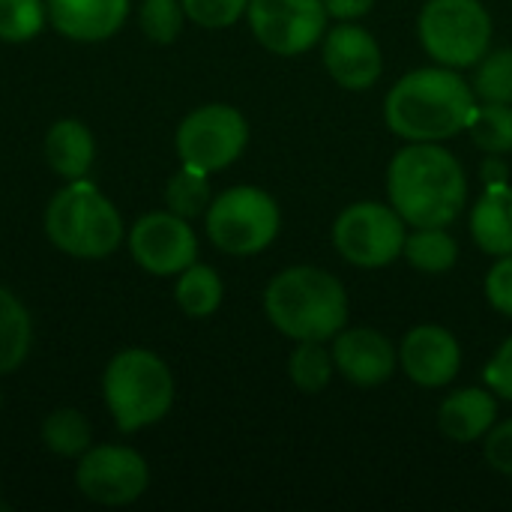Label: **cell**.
<instances>
[{"label":"cell","instance_id":"cell-1","mask_svg":"<svg viewBox=\"0 0 512 512\" xmlns=\"http://www.w3.org/2000/svg\"><path fill=\"white\" fill-rule=\"evenodd\" d=\"M387 195L405 225L447 228L465 210V168L441 141H411L387 168Z\"/></svg>","mask_w":512,"mask_h":512},{"label":"cell","instance_id":"cell-2","mask_svg":"<svg viewBox=\"0 0 512 512\" xmlns=\"http://www.w3.org/2000/svg\"><path fill=\"white\" fill-rule=\"evenodd\" d=\"M474 111V87L450 66H426L402 75L384 102L390 132L408 141H447L468 129Z\"/></svg>","mask_w":512,"mask_h":512},{"label":"cell","instance_id":"cell-3","mask_svg":"<svg viewBox=\"0 0 512 512\" xmlns=\"http://www.w3.org/2000/svg\"><path fill=\"white\" fill-rule=\"evenodd\" d=\"M270 324L294 342H327L345 330L348 294L345 285L321 267H288L264 291Z\"/></svg>","mask_w":512,"mask_h":512},{"label":"cell","instance_id":"cell-4","mask_svg":"<svg viewBox=\"0 0 512 512\" xmlns=\"http://www.w3.org/2000/svg\"><path fill=\"white\" fill-rule=\"evenodd\" d=\"M45 234L54 249L72 258H108L123 240V219L117 207L87 180H66V186L45 207Z\"/></svg>","mask_w":512,"mask_h":512},{"label":"cell","instance_id":"cell-5","mask_svg":"<svg viewBox=\"0 0 512 512\" xmlns=\"http://www.w3.org/2000/svg\"><path fill=\"white\" fill-rule=\"evenodd\" d=\"M102 396L114 426L126 435L159 423L174 405V378L165 360L144 348L111 357L102 375Z\"/></svg>","mask_w":512,"mask_h":512},{"label":"cell","instance_id":"cell-6","mask_svg":"<svg viewBox=\"0 0 512 512\" xmlns=\"http://www.w3.org/2000/svg\"><path fill=\"white\" fill-rule=\"evenodd\" d=\"M432 60L450 69L477 66L492 45V18L480 0H429L417 21Z\"/></svg>","mask_w":512,"mask_h":512},{"label":"cell","instance_id":"cell-7","mask_svg":"<svg viewBox=\"0 0 512 512\" xmlns=\"http://www.w3.org/2000/svg\"><path fill=\"white\" fill-rule=\"evenodd\" d=\"M279 204L258 186H231L207 207V237L228 255H258L279 234Z\"/></svg>","mask_w":512,"mask_h":512},{"label":"cell","instance_id":"cell-8","mask_svg":"<svg viewBox=\"0 0 512 512\" xmlns=\"http://www.w3.org/2000/svg\"><path fill=\"white\" fill-rule=\"evenodd\" d=\"M174 144L183 165L213 174L243 156L249 144V123L234 105L210 102L183 117Z\"/></svg>","mask_w":512,"mask_h":512},{"label":"cell","instance_id":"cell-9","mask_svg":"<svg viewBox=\"0 0 512 512\" xmlns=\"http://www.w3.org/2000/svg\"><path fill=\"white\" fill-rule=\"evenodd\" d=\"M405 219L393 204L357 201L345 207L333 225V243L339 255L354 267H387L402 255L405 246Z\"/></svg>","mask_w":512,"mask_h":512},{"label":"cell","instance_id":"cell-10","mask_svg":"<svg viewBox=\"0 0 512 512\" xmlns=\"http://www.w3.org/2000/svg\"><path fill=\"white\" fill-rule=\"evenodd\" d=\"M150 471L138 450L120 444L90 447L75 468L78 492L102 507H126L147 492Z\"/></svg>","mask_w":512,"mask_h":512},{"label":"cell","instance_id":"cell-11","mask_svg":"<svg viewBox=\"0 0 512 512\" xmlns=\"http://www.w3.org/2000/svg\"><path fill=\"white\" fill-rule=\"evenodd\" d=\"M246 18L255 39L279 57L315 48L327 30L324 0H249Z\"/></svg>","mask_w":512,"mask_h":512},{"label":"cell","instance_id":"cell-12","mask_svg":"<svg viewBox=\"0 0 512 512\" xmlns=\"http://www.w3.org/2000/svg\"><path fill=\"white\" fill-rule=\"evenodd\" d=\"M129 252L150 276H177L198 258V240L189 219L177 213H147L129 231Z\"/></svg>","mask_w":512,"mask_h":512},{"label":"cell","instance_id":"cell-13","mask_svg":"<svg viewBox=\"0 0 512 512\" xmlns=\"http://www.w3.org/2000/svg\"><path fill=\"white\" fill-rule=\"evenodd\" d=\"M321 57L330 78L345 90H369L384 69V57L375 36L351 21H342L339 27L324 33Z\"/></svg>","mask_w":512,"mask_h":512},{"label":"cell","instance_id":"cell-14","mask_svg":"<svg viewBox=\"0 0 512 512\" xmlns=\"http://www.w3.org/2000/svg\"><path fill=\"white\" fill-rule=\"evenodd\" d=\"M399 363L414 384L444 387L459 375L462 348L450 330H444L438 324H420L402 339Z\"/></svg>","mask_w":512,"mask_h":512},{"label":"cell","instance_id":"cell-15","mask_svg":"<svg viewBox=\"0 0 512 512\" xmlns=\"http://www.w3.org/2000/svg\"><path fill=\"white\" fill-rule=\"evenodd\" d=\"M333 363L357 387H378L393 378L399 354L393 342L369 327L342 330L333 342Z\"/></svg>","mask_w":512,"mask_h":512},{"label":"cell","instance_id":"cell-16","mask_svg":"<svg viewBox=\"0 0 512 512\" xmlns=\"http://www.w3.org/2000/svg\"><path fill=\"white\" fill-rule=\"evenodd\" d=\"M45 6L51 27L75 42L111 39L129 15V0H45Z\"/></svg>","mask_w":512,"mask_h":512},{"label":"cell","instance_id":"cell-17","mask_svg":"<svg viewBox=\"0 0 512 512\" xmlns=\"http://www.w3.org/2000/svg\"><path fill=\"white\" fill-rule=\"evenodd\" d=\"M498 417V402L489 390L468 387L450 393L441 408H438V429L456 441V444H471L486 438V432L495 426Z\"/></svg>","mask_w":512,"mask_h":512},{"label":"cell","instance_id":"cell-18","mask_svg":"<svg viewBox=\"0 0 512 512\" xmlns=\"http://www.w3.org/2000/svg\"><path fill=\"white\" fill-rule=\"evenodd\" d=\"M471 234L474 243L486 255H512V186L489 183L480 201L471 210Z\"/></svg>","mask_w":512,"mask_h":512},{"label":"cell","instance_id":"cell-19","mask_svg":"<svg viewBox=\"0 0 512 512\" xmlns=\"http://www.w3.org/2000/svg\"><path fill=\"white\" fill-rule=\"evenodd\" d=\"M96 156L93 132L81 120H57L45 135V162L48 168L63 180H81L87 177Z\"/></svg>","mask_w":512,"mask_h":512},{"label":"cell","instance_id":"cell-20","mask_svg":"<svg viewBox=\"0 0 512 512\" xmlns=\"http://www.w3.org/2000/svg\"><path fill=\"white\" fill-rule=\"evenodd\" d=\"M33 345V321L24 303L0 285V375L15 372Z\"/></svg>","mask_w":512,"mask_h":512},{"label":"cell","instance_id":"cell-21","mask_svg":"<svg viewBox=\"0 0 512 512\" xmlns=\"http://www.w3.org/2000/svg\"><path fill=\"white\" fill-rule=\"evenodd\" d=\"M177 306L189 318H207L222 306L225 285L219 273L207 264H189L183 273H177V288H174Z\"/></svg>","mask_w":512,"mask_h":512},{"label":"cell","instance_id":"cell-22","mask_svg":"<svg viewBox=\"0 0 512 512\" xmlns=\"http://www.w3.org/2000/svg\"><path fill=\"white\" fill-rule=\"evenodd\" d=\"M402 255L411 267L420 273H447L459 261V243L447 234V228H414V234L405 237Z\"/></svg>","mask_w":512,"mask_h":512},{"label":"cell","instance_id":"cell-23","mask_svg":"<svg viewBox=\"0 0 512 512\" xmlns=\"http://www.w3.org/2000/svg\"><path fill=\"white\" fill-rule=\"evenodd\" d=\"M42 444L63 459H81L93 447L90 423L75 408H57L42 423Z\"/></svg>","mask_w":512,"mask_h":512},{"label":"cell","instance_id":"cell-24","mask_svg":"<svg viewBox=\"0 0 512 512\" xmlns=\"http://www.w3.org/2000/svg\"><path fill=\"white\" fill-rule=\"evenodd\" d=\"M468 132L483 153H495V156L512 153V105L504 102L477 105Z\"/></svg>","mask_w":512,"mask_h":512},{"label":"cell","instance_id":"cell-25","mask_svg":"<svg viewBox=\"0 0 512 512\" xmlns=\"http://www.w3.org/2000/svg\"><path fill=\"white\" fill-rule=\"evenodd\" d=\"M213 195H210V180L204 171L183 165L165 186V204L171 213L183 216V219H195L201 213H207Z\"/></svg>","mask_w":512,"mask_h":512},{"label":"cell","instance_id":"cell-26","mask_svg":"<svg viewBox=\"0 0 512 512\" xmlns=\"http://www.w3.org/2000/svg\"><path fill=\"white\" fill-rule=\"evenodd\" d=\"M333 354L324 348V342H300L288 357V375L297 390L303 393H321L333 378Z\"/></svg>","mask_w":512,"mask_h":512},{"label":"cell","instance_id":"cell-27","mask_svg":"<svg viewBox=\"0 0 512 512\" xmlns=\"http://www.w3.org/2000/svg\"><path fill=\"white\" fill-rule=\"evenodd\" d=\"M48 18L45 0H0V39L30 42L42 33Z\"/></svg>","mask_w":512,"mask_h":512},{"label":"cell","instance_id":"cell-28","mask_svg":"<svg viewBox=\"0 0 512 512\" xmlns=\"http://www.w3.org/2000/svg\"><path fill=\"white\" fill-rule=\"evenodd\" d=\"M474 93L483 102H504L512 105V51H492L477 63Z\"/></svg>","mask_w":512,"mask_h":512},{"label":"cell","instance_id":"cell-29","mask_svg":"<svg viewBox=\"0 0 512 512\" xmlns=\"http://www.w3.org/2000/svg\"><path fill=\"white\" fill-rule=\"evenodd\" d=\"M183 3L177 0H144L141 3V30L147 39L168 45L180 36L183 30Z\"/></svg>","mask_w":512,"mask_h":512},{"label":"cell","instance_id":"cell-30","mask_svg":"<svg viewBox=\"0 0 512 512\" xmlns=\"http://www.w3.org/2000/svg\"><path fill=\"white\" fill-rule=\"evenodd\" d=\"M180 3H183V12L195 24L210 27V30L231 27L237 18L246 15V6H249V0H180Z\"/></svg>","mask_w":512,"mask_h":512},{"label":"cell","instance_id":"cell-31","mask_svg":"<svg viewBox=\"0 0 512 512\" xmlns=\"http://www.w3.org/2000/svg\"><path fill=\"white\" fill-rule=\"evenodd\" d=\"M486 297L489 303L512 318V255H501L498 264L486 276Z\"/></svg>","mask_w":512,"mask_h":512},{"label":"cell","instance_id":"cell-32","mask_svg":"<svg viewBox=\"0 0 512 512\" xmlns=\"http://www.w3.org/2000/svg\"><path fill=\"white\" fill-rule=\"evenodd\" d=\"M483 381L489 384V390H492L495 396L512 402V336L495 351V357L486 363Z\"/></svg>","mask_w":512,"mask_h":512},{"label":"cell","instance_id":"cell-33","mask_svg":"<svg viewBox=\"0 0 512 512\" xmlns=\"http://www.w3.org/2000/svg\"><path fill=\"white\" fill-rule=\"evenodd\" d=\"M483 453H486V462H489L498 474L512 477V420L501 423V426H492V429L486 432Z\"/></svg>","mask_w":512,"mask_h":512},{"label":"cell","instance_id":"cell-34","mask_svg":"<svg viewBox=\"0 0 512 512\" xmlns=\"http://www.w3.org/2000/svg\"><path fill=\"white\" fill-rule=\"evenodd\" d=\"M375 0H324L327 6V15L339 18V21H354V18H363L369 9H372Z\"/></svg>","mask_w":512,"mask_h":512},{"label":"cell","instance_id":"cell-35","mask_svg":"<svg viewBox=\"0 0 512 512\" xmlns=\"http://www.w3.org/2000/svg\"><path fill=\"white\" fill-rule=\"evenodd\" d=\"M507 165L501 162V156H495V153H489V159L483 162V177H486V186L489 183H507Z\"/></svg>","mask_w":512,"mask_h":512},{"label":"cell","instance_id":"cell-36","mask_svg":"<svg viewBox=\"0 0 512 512\" xmlns=\"http://www.w3.org/2000/svg\"><path fill=\"white\" fill-rule=\"evenodd\" d=\"M0 510H3V501H0Z\"/></svg>","mask_w":512,"mask_h":512}]
</instances>
